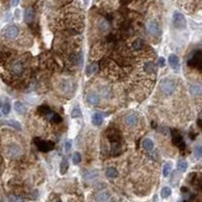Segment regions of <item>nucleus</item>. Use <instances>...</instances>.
<instances>
[{"label": "nucleus", "instance_id": "obj_1", "mask_svg": "<svg viewBox=\"0 0 202 202\" xmlns=\"http://www.w3.org/2000/svg\"><path fill=\"white\" fill-rule=\"evenodd\" d=\"M175 88H176L175 82L171 79H164L160 83L161 91L166 95H171L175 91Z\"/></svg>", "mask_w": 202, "mask_h": 202}, {"label": "nucleus", "instance_id": "obj_2", "mask_svg": "<svg viewBox=\"0 0 202 202\" xmlns=\"http://www.w3.org/2000/svg\"><path fill=\"white\" fill-rule=\"evenodd\" d=\"M173 25L178 29H184L187 26V21L181 12L175 11L173 13Z\"/></svg>", "mask_w": 202, "mask_h": 202}, {"label": "nucleus", "instance_id": "obj_3", "mask_svg": "<svg viewBox=\"0 0 202 202\" xmlns=\"http://www.w3.org/2000/svg\"><path fill=\"white\" fill-rule=\"evenodd\" d=\"M21 148L16 144H11L6 148V155L9 158H17L21 155Z\"/></svg>", "mask_w": 202, "mask_h": 202}, {"label": "nucleus", "instance_id": "obj_4", "mask_svg": "<svg viewBox=\"0 0 202 202\" xmlns=\"http://www.w3.org/2000/svg\"><path fill=\"white\" fill-rule=\"evenodd\" d=\"M146 28L149 33L153 35H157L160 33V27L157 21L155 20H148L146 23Z\"/></svg>", "mask_w": 202, "mask_h": 202}, {"label": "nucleus", "instance_id": "obj_5", "mask_svg": "<svg viewBox=\"0 0 202 202\" xmlns=\"http://www.w3.org/2000/svg\"><path fill=\"white\" fill-rule=\"evenodd\" d=\"M169 63H170L171 68L173 69V71L175 72V73H179V71H180V61H179L178 56H176V55H171V56L169 57Z\"/></svg>", "mask_w": 202, "mask_h": 202}, {"label": "nucleus", "instance_id": "obj_6", "mask_svg": "<svg viewBox=\"0 0 202 202\" xmlns=\"http://www.w3.org/2000/svg\"><path fill=\"white\" fill-rule=\"evenodd\" d=\"M18 35V28L15 25H10L6 28L5 31V37L8 39H15Z\"/></svg>", "mask_w": 202, "mask_h": 202}, {"label": "nucleus", "instance_id": "obj_7", "mask_svg": "<svg viewBox=\"0 0 202 202\" xmlns=\"http://www.w3.org/2000/svg\"><path fill=\"white\" fill-rule=\"evenodd\" d=\"M137 120H139L137 116L135 115V114H133V113L127 114V115L124 117V122H125V124L128 125V126H135V125L137 123Z\"/></svg>", "mask_w": 202, "mask_h": 202}, {"label": "nucleus", "instance_id": "obj_8", "mask_svg": "<svg viewBox=\"0 0 202 202\" xmlns=\"http://www.w3.org/2000/svg\"><path fill=\"white\" fill-rule=\"evenodd\" d=\"M190 94L193 95V96H198V95L202 94V85L199 84V83H195V84H192L190 86Z\"/></svg>", "mask_w": 202, "mask_h": 202}, {"label": "nucleus", "instance_id": "obj_9", "mask_svg": "<svg viewBox=\"0 0 202 202\" xmlns=\"http://www.w3.org/2000/svg\"><path fill=\"white\" fill-rule=\"evenodd\" d=\"M109 193L106 192V191H101V192L97 193L96 195H95V201L96 202H107L108 200H109Z\"/></svg>", "mask_w": 202, "mask_h": 202}, {"label": "nucleus", "instance_id": "obj_10", "mask_svg": "<svg viewBox=\"0 0 202 202\" xmlns=\"http://www.w3.org/2000/svg\"><path fill=\"white\" fill-rule=\"evenodd\" d=\"M86 100L89 104H91V105H96L99 102V97H98V95L95 94V93H89L86 97Z\"/></svg>", "mask_w": 202, "mask_h": 202}, {"label": "nucleus", "instance_id": "obj_11", "mask_svg": "<svg viewBox=\"0 0 202 202\" xmlns=\"http://www.w3.org/2000/svg\"><path fill=\"white\" fill-rule=\"evenodd\" d=\"M33 17H35V13H33V8H27L24 11V20L25 22L31 23V21L33 20Z\"/></svg>", "mask_w": 202, "mask_h": 202}, {"label": "nucleus", "instance_id": "obj_12", "mask_svg": "<svg viewBox=\"0 0 202 202\" xmlns=\"http://www.w3.org/2000/svg\"><path fill=\"white\" fill-rule=\"evenodd\" d=\"M14 110H15L18 114H23L26 111V107H25V105L22 102L16 101L15 103H14Z\"/></svg>", "mask_w": 202, "mask_h": 202}, {"label": "nucleus", "instance_id": "obj_13", "mask_svg": "<svg viewBox=\"0 0 202 202\" xmlns=\"http://www.w3.org/2000/svg\"><path fill=\"white\" fill-rule=\"evenodd\" d=\"M92 122L94 125H100L103 122V114L100 112H96L92 116Z\"/></svg>", "mask_w": 202, "mask_h": 202}, {"label": "nucleus", "instance_id": "obj_14", "mask_svg": "<svg viewBox=\"0 0 202 202\" xmlns=\"http://www.w3.org/2000/svg\"><path fill=\"white\" fill-rule=\"evenodd\" d=\"M12 72H13V74H15V75H20L21 73H22V70H23V67H22V64L20 63V62H15V63L13 64V66H12Z\"/></svg>", "mask_w": 202, "mask_h": 202}, {"label": "nucleus", "instance_id": "obj_15", "mask_svg": "<svg viewBox=\"0 0 202 202\" xmlns=\"http://www.w3.org/2000/svg\"><path fill=\"white\" fill-rule=\"evenodd\" d=\"M105 174H106V176H107L108 178H111V179L116 178L118 176L117 170H116L115 168H113V167L107 168V169H106V171H105Z\"/></svg>", "mask_w": 202, "mask_h": 202}, {"label": "nucleus", "instance_id": "obj_16", "mask_svg": "<svg viewBox=\"0 0 202 202\" xmlns=\"http://www.w3.org/2000/svg\"><path fill=\"white\" fill-rule=\"evenodd\" d=\"M142 146H144V150L152 151L154 149V142L151 139H144V142H142Z\"/></svg>", "mask_w": 202, "mask_h": 202}, {"label": "nucleus", "instance_id": "obj_17", "mask_svg": "<svg viewBox=\"0 0 202 202\" xmlns=\"http://www.w3.org/2000/svg\"><path fill=\"white\" fill-rule=\"evenodd\" d=\"M68 169H69V163L67 160H63L60 164V173L62 175H65L67 173Z\"/></svg>", "mask_w": 202, "mask_h": 202}, {"label": "nucleus", "instance_id": "obj_18", "mask_svg": "<svg viewBox=\"0 0 202 202\" xmlns=\"http://www.w3.org/2000/svg\"><path fill=\"white\" fill-rule=\"evenodd\" d=\"M188 168V163L185 160H179L177 163V169L181 172H185Z\"/></svg>", "mask_w": 202, "mask_h": 202}, {"label": "nucleus", "instance_id": "obj_19", "mask_svg": "<svg viewBox=\"0 0 202 202\" xmlns=\"http://www.w3.org/2000/svg\"><path fill=\"white\" fill-rule=\"evenodd\" d=\"M171 170H172V164L170 163V162L164 164V167H163V176L164 177H168L170 172H171Z\"/></svg>", "mask_w": 202, "mask_h": 202}, {"label": "nucleus", "instance_id": "obj_20", "mask_svg": "<svg viewBox=\"0 0 202 202\" xmlns=\"http://www.w3.org/2000/svg\"><path fill=\"white\" fill-rule=\"evenodd\" d=\"M4 123L5 124H7V125H9V126H12L13 128H16V129H21V125H20V123L18 122V121H16V120H6V121H4Z\"/></svg>", "mask_w": 202, "mask_h": 202}, {"label": "nucleus", "instance_id": "obj_21", "mask_svg": "<svg viewBox=\"0 0 202 202\" xmlns=\"http://www.w3.org/2000/svg\"><path fill=\"white\" fill-rule=\"evenodd\" d=\"M97 70V65H95V64H92V65L88 66L86 69V75L87 76H92L93 74L96 72Z\"/></svg>", "mask_w": 202, "mask_h": 202}, {"label": "nucleus", "instance_id": "obj_22", "mask_svg": "<svg viewBox=\"0 0 202 202\" xmlns=\"http://www.w3.org/2000/svg\"><path fill=\"white\" fill-rule=\"evenodd\" d=\"M144 69L146 70L148 73H154L155 72V65L152 63V62H146V63L144 64Z\"/></svg>", "mask_w": 202, "mask_h": 202}, {"label": "nucleus", "instance_id": "obj_23", "mask_svg": "<svg viewBox=\"0 0 202 202\" xmlns=\"http://www.w3.org/2000/svg\"><path fill=\"white\" fill-rule=\"evenodd\" d=\"M171 193H172V191H171V189H170L169 187H164V188L161 190L162 198H168V197L171 195Z\"/></svg>", "mask_w": 202, "mask_h": 202}, {"label": "nucleus", "instance_id": "obj_24", "mask_svg": "<svg viewBox=\"0 0 202 202\" xmlns=\"http://www.w3.org/2000/svg\"><path fill=\"white\" fill-rule=\"evenodd\" d=\"M0 108H1L3 115H7V114L9 113V111H10V104L8 103V102H5V103L2 104V105L0 106Z\"/></svg>", "mask_w": 202, "mask_h": 202}, {"label": "nucleus", "instance_id": "obj_25", "mask_svg": "<svg viewBox=\"0 0 202 202\" xmlns=\"http://www.w3.org/2000/svg\"><path fill=\"white\" fill-rule=\"evenodd\" d=\"M97 175H98V173H97L96 171H89L85 174L84 177L86 180H92V179H94V178H96Z\"/></svg>", "mask_w": 202, "mask_h": 202}, {"label": "nucleus", "instance_id": "obj_26", "mask_svg": "<svg viewBox=\"0 0 202 202\" xmlns=\"http://www.w3.org/2000/svg\"><path fill=\"white\" fill-rule=\"evenodd\" d=\"M98 26L102 31H106L108 28H109V24H108V22L105 19H102V20L99 21Z\"/></svg>", "mask_w": 202, "mask_h": 202}, {"label": "nucleus", "instance_id": "obj_27", "mask_svg": "<svg viewBox=\"0 0 202 202\" xmlns=\"http://www.w3.org/2000/svg\"><path fill=\"white\" fill-rule=\"evenodd\" d=\"M100 93L104 98H108V97L110 96V89L108 88V87L104 86L100 89Z\"/></svg>", "mask_w": 202, "mask_h": 202}, {"label": "nucleus", "instance_id": "obj_28", "mask_svg": "<svg viewBox=\"0 0 202 202\" xmlns=\"http://www.w3.org/2000/svg\"><path fill=\"white\" fill-rule=\"evenodd\" d=\"M194 156L196 159H201L202 158V146H198L195 148L194 150Z\"/></svg>", "mask_w": 202, "mask_h": 202}, {"label": "nucleus", "instance_id": "obj_29", "mask_svg": "<svg viewBox=\"0 0 202 202\" xmlns=\"http://www.w3.org/2000/svg\"><path fill=\"white\" fill-rule=\"evenodd\" d=\"M81 162V155L78 152H75L73 155V164L74 165H78Z\"/></svg>", "mask_w": 202, "mask_h": 202}, {"label": "nucleus", "instance_id": "obj_30", "mask_svg": "<svg viewBox=\"0 0 202 202\" xmlns=\"http://www.w3.org/2000/svg\"><path fill=\"white\" fill-rule=\"evenodd\" d=\"M72 117L73 118H77V117H80L81 115H82V113H81V110L79 107H76L73 109V111H72Z\"/></svg>", "mask_w": 202, "mask_h": 202}, {"label": "nucleus", "instance_id": "obj_31", "mask_svg": "<svg viewBox=\"0 0 202 202\" xmlns=\"http://www.w3.org/2000/svg\"><path fill=\"white\" fill-rule=\"evenodd\" d=\"M158 64L160 67H164V66L166 65V60L163 58V57H161V58H159V60H158Z\"/></svg>", "mask_w": 202, "mask_h": 202}, {"label": "nucleus", "instance_id": "obj_32", "mask_svg": "<svg viewBox=\"0 0 202 202\" xmlns=\"http://www.w3.org/2000/svg\"><path fill=\"white\" fill-rule=\"evenodd\" d=\"M71 146H72V141H71V140H70V141H68V142H66V144H65V150L66 151H70Z\"/></svg>", "mask_w": 202, "mask_h": 202}, {"label": "nucleus", "instance_id": "obj_33", "mask_svg": "<svg viewBox=\"0 0 202 202\" xmlns=\"http://www.w3.org/2000/svg\"><path fill=\"white\" fill-rule=\"evenodd\" d=\"M11 199L14 202H23V199L20 198V197H18V196H11Z\"/></svg>", "mask_w": 202, "mask_h": 202}, {"label": "nucleus", "instance_id": "obj_34", "mask_svg": "<svg viewBox=\"0 0 202 202\" xmlns=\"http://www.w3.org/2000/svg\"><path fill=\"white\" fill-rule=\"evenodd\" d=\"M141 44H142V42L140 40H137V42L133 44V48H135V49H140V48H141Z\"/></svg>", "mask_w": 202, "mask_h": 202}, {"label": "nucleus", "instance_id": "obj_35", "mask_svg": "<svg viewBox=\"0 0 202 202\" xmlns=\"http://www.w3.org/2000/svg\"><path fill=\"white\" fill-rule=\"evenodd\" d=\"M18 3H19V0H12V5L13 6L18 5Z\"/></svg>", "mask_w": 202, "mask_h": 202}, {"label": "nucleus", "instance_id": "obj_36", "mask_svg": "<svg viewBox=\"0 0 202 202\" xmlns=\"http://www.w3.org/2000/svg\"><path fill=\"white\" fill-rule=\"evenodd\" d=\"M88 1H89V0H84V3L87 4V3H88Z\"/></svg>", "mask_w": 202, "mask_h": 202}, {"label": "nucleus", "instance_id": "obj_37", "mask_svg": "<svg viewBox=\"0 0 202 202\" xmlns=\"http://www.w3.org/2000/svg\"><path fill=\"white\" fill-rule=\"evenodd\" d=\"M58 202H61V201H58Z\"/></svg>", "mask_w": 202, "mask_h": 202}]
</instances>
